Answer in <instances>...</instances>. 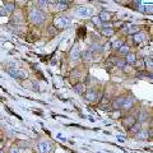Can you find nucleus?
I'll return each instance as SVG.
<instances>
[{"label": "nucleus", "instance_id": "f257e3e1", "mask_svg": "<svg viewBox=\"0 0 153 153\" xmlns=\"http://www.w3.org/2000/svg\"><path fill=\"white\" fill-rule=\"evenodd\" d=\"M45 19H46V14H45V12L42 9L40 8H34L31 10L29 13V20L34 24H42L45 22Z\"/></svg>", "mask_w": 153, "mask_h": 153}, {"label": "nucleus", "instance_id": "f03ea898", "mask_svg": "<svg viewBox=\"0 0 153 153\" xmlns=\"http://www.w3.org/2000/svg\"><path fill=\"white\" fill-rule=\"evenodd\" d=\"M69 24H70V19L68 17H59L54 20V27H56V28H65Z\"/></svg>", "mask_w": 153, "mask_h": 153}, {"label": "nucleus", "instance_id": "7ed1b4c3", "mask_svg": "<svg viewBox=\"0 0 153 153\" xmlns=\"http://www.w3.org/2000/svg\"><path fill=\"white\" fill-rule=\"evenodd\" d=\"M53 149H54V145L51 142L44 140V142H40V143H38V151L41 153H51Z\"/></svg>", "mask_w": 153, "mask_h": 153}, {"label": "nucleus", "instance_id": "20e7f679", "mask_svg": "<svg viewBox=\"0 0 153 153\" xmlns=\"http://www.w3.org/2000/svg\"><path fill=\"white\" fill-rule=\"evenodd\" d=\"M84 98L87 101H89V102H95V101H97V98H98V92H97V89H88L87 91V93L84 95Z\"/></svg>", "mask_w": 153, "mask_h": 153}, {"label": "nucleus", "instance_id": "39448f33", "mask_svg": "<svg viewBox=\"0 0 153 153\" xmlns=\"http://www.w3.org/2000/svg\"><path fill=\"white\" fill-rule=\"evenodd\" d=\"M134 103H135V100L133 98V97H125L124 103H123V107H121V109H124V110H130L131 107L134 106Z\"/></svg>", "mask_w": 153, "mask_h": 153}, {"label": "nucleus", "instance_id": "423d86ee", "mask_svg": "<svg viewBox=\"0 0 153 153\" xmlns=\"http://www.w3.org/2000/svg\"><path fill=\"white\" fill-rule=\"evenodd\" d=\"M89 14H91V10L88 8H84V6H79L75 9V15L78 17H88Z\"/></svg>", "mask_w": 153, "mask_h": 153}, {"label": "nucleus", "instance_id": "0eeeda50", "mask_svg": "<svg viewBox=\"0 0 153 153\" xmlns=\"http://www.w3.org/2000/svg\"><path fill=\"white\" fill-rule=\"evenodd\" d=\"M124 100H125V97H119V98L114 100V101H112V103H111V106H112V109H114L115 111H116V110H120L121 107H123Z\"/></svg>", "mask_w": 153, "mask_h": 153}, {"label": "nucleus", "instance_id": "6e6552de", "mask_svg": "<svg viewBox=\"0 0 153 153\" xmlns=\"http://www.w3.org/2000/svg\"><path fill=\"white\" fill-rule=\"evenodd\" d=\"M135 123H137V121H135V117L134 116H128L126 119H124V121H123L124 126L126 128V129H130V128L133 126Z\"/></svg>", "mask_w": 153, "mask_h": 153}, {"label": "nucleus", "instance_id": "1a4fd4ad", "mask_svg": "<svg viewBox=\"0 0 153 153\" xmlns=\"http://www.w3.org/2000/svg\"><path fill=\"white\" fill-rule=\"evenodd\" d=\"M70 59H72V61H76V60H79V59H81V53H79L78 47L72 48V51H70Z\"/></svg>", "mask_w": 153, "mask_h": 153}, {"label": "nucleus", "instance_id": "9d476101", "mask_svg": "<svg viewBox=\"0 0 153 153\" xmlns=\"http://www.w3.org/2000/svg\"><path fill=\"white\" fill-rule=\"evenodd\" d=\"M137 138H138V139H140V140H147V139L149 138V133H148V130H145V129L139 130L138 133H137Z\"/></svg>", "mask_w": 153, "mask_h": 153}, {"label": "nucleus", "instance_id": "9b49d317", "mask_svg": "<svg viewBox=\"0 0 153 153\" xmlns=\"http://www.w3.org/2000/svg\"><path fill=\"white\" fill-rule=\"evenodd\" d=\"M68 5H69V3L67 0H60V1L56 3V9L58 10H64V9L68 8Z\"/></svg>", "mask_w": 153, "mask_h": 153}, {"label": "nucleus", "instance_id": "f8f14e48", "mask_svg": "<svg viewBox=\"0 0 153 153\" xmlns=\"http://www.w3.org/2000/svg\"><path fill=\"white\" fill-rule=\"evenodd\" d=\"M148 117H149V114H148V111L143 110L140 114H139V117H138V120H139V123H144V121H147V120H148Z\"/></svg>", "mask_w": 153, "mask_h": 153}, {"label": "nucleus", "instance_id": "ddd939ff", "mask_svg": "<svg viewBox=\"0 0 153 153\" xmlns=\"http://www.w3.org/2000/svg\"><path fill=\"white\" fill-rule=\"evenodd\" d=\"M84 84L83 83H76V84L74 86V91L78 93V95H83L84 93Z\"/></svg>", "mask_w": 153, "mask_h": 153}, {"label": "nucleus", "instance_id": "4468645a", "mask_svg": "<svg viewBox=\"0 0 153 153\" xmlns=\"http://www.w3.org/2000/svg\"><path fill=\"white\" fill-rule=\"evenodd\" d=\"M125 61H126V64H134V62L137 61V56H135V54L129 53V54L126 55V59H125Z\"/></svg>", "mask_w": 153, "mask_h": 153}, {"label": "nucleus", "instance_id": "2eb2a0df", "mask_svg": "<svg viewBox=\"0 0 153 153\" xmlns=\"http://www.w3.org/2000/svg\"><path fill=\"white\" fill-rule=\"evenodd\" d=\"M82 58H83V59H84V60H86V61H92V60H93V56H92V53H91V51H89V50H86V51H84V53H83V54H82Z\"/></svg>", "mask_w": 153, "mask_h": 153}, {"label": "nucleus", "instance_id": "dca6fc26", "mask_svg": "<svg viewBox=\"0 0 153 153\" xmlns=\"http://www.w3.org/2000/svg\"><path fill=\"white\" fill-rule=\"evenodd\" d=\"M14 9H15L14 3H5V5H4V10H5V13H6V12H8V13H12Z\"/></svg>", "mask_w": 153, "mask_h": 153}, {"label": "nucleus", "instance_id": "f3484780", "mask_svg": "<svg viewBox=\"0 0 153 153\" xmlns=\"http://www.w3.org/2000/svg\"><path fill=\"white\" fill-rule=\"evenodd\" d=\"M123 45H124L123 40H121V38H117V40L112 41V44H111V46H112V48H120L121 46H123Z\"/></svg>", "mask_w": 153, "mask_h": 153}, {"label": "nucleus", "instance_id": "a211bd4d", "mask_svg": "<svg viewBox=\"0 0 153 153\" xmlns=\"http://www.w3.org/2000/svg\"><path fill=\"white\" fill-rule=\"evenodd\" d=\"M143 40H144V34H143V33L138 32V33L134 34V42H135V44H140Z\"/></svg>", "mask_w": 153, "mask_h": 153}, {"label": "nucleus", "instance_id": "6ab92c4d", "mask_svg": "<svg viewBox=\"0 0 153 153\" xmlns=\"http://www.w3.org/2000/svg\"><path fill=\"white\" fill-rule=\"evenodd\" d=\"M98 18H100V20H103V22H107V20H109V18H110V14L106 12V10H102Z\"/></svg>", "mask_w": 153, "mask_h": 153}, {"label": "nucleus", "instance_id": "aec40b11", "mask_svg": "<svg viewBox=\"0 0 153 153\" xmlns=\"http://www.w3.org/2000/svg\"><path fill=\"white\" fill-rule=\"evenodd\" d=\"M89 51H102V47H101V45H100V42H93L92 44V46H91V48H89Z\"/></svg>", "mask_w": 153, "mask_h": 153}, {"label": "nucleus", "instance_id": "412c9836", "mask_svg": "<svg viewBox=\"0 0 153 153\" xmlns=\"http://www.w3.org/2000/svg\"><path fill=\"white\" fill-rule=\"evenodd\" d=\"M119 54L120 55H128L129 54V46H128V45H123V46L119 48Z\"/></svg>", "mask_w": 153, "mask_h": 153}, {"label": "nucleus", "instance_id": "4be33fe9", "mask_svg": "<svg viewBox=\"0 0 153 153\" xmlns=\"http://www.w3.org/2000/svg\"><path fill=\"white\" fill-rule=\"evenodd\" d=\"M114 33H115V32H114L112 28H102V34H103V36H106V37L112 36Z\"/></svg>", "mask_w": 153, "mask_h": 153}, {"label": "nucleus", "instance_id": "5701e85b", "mask_svg": "<svg viewBox=\"0 0 153 153\" xmlns=\"http://www.w3.org/2000/svg\"><path fill=\"white\" fill-rule=\"evenodd\" d=\"M144 61H145V67H147V68L149 69V70H152V58L149 56V58L145 59Z\"/></svg>", "mask_w": 153, "mask_h": 153}, {"label": "nucleus", "instance_id": "b1692460", "mask_svg": "<svg viewBox=\"0 0 153 153\" xmlns=\"http://www.w3.org/2000/svg\"><path fill=\"white\" fill-rule=\"evenodd\" d=\"M129 130H131V131H135V133H138V131L139 130H140V124H138V123H135L134 125H133V126H131L130 128V129Z\"/></svg>", "mask_w": 153, "mask_h": 153}, {"label": "nucleus", "instance_id": "393cba45", "mask_svg": "<svg viewBox=\"0 0 153 153\" xmlns=\"http://www.w3.org/2000/svg\"><path fill=\"white\" fill-rule=\"evenodd\" d=\"M128 33H138V27L137 26H130L128 28Z\"/></svg>", "mask_w": 153, "mask_h": 153}, {"label": "nucleus", "instance_id": "a878e982", "mask_svg": "<svg viewBox=\"0 0 153 153\" xmlns=\"http://www.w3.org/2000/svg\"><path fill=\"white\" fill-rule=\"evenodd\" d=\"M116 65L119 68H125L128 64H126V61H125V60H116Z\"/></svg>", "mask_w": 153, "mask_h": 153}, {"label": "nucleus", "instance_id": "bb28decb", "mask_svg": "<svg viewBox=\"0 0 153 153\" xmlns=\"http://www.w3.org/2000/svg\"><path fill=\"white\" fill-rule=\"evenodd\" d=\"M9 74L12 76H15V78H18V70H15V69H9Z\"/></svg>", "mask_w": 153, "mask_h": 153}, {"label": "nucleus", "instance_id": "cd10ccee", "mask_svg": "<svg viewBox=\"0 0 153 153\" xmlns=\"http://www.w3.org/2000/svg\"><path fill=\"white\" fill-rule=\"evenodd\" d=\"M9 153H19V148L15 147V145H13V147L9 149Z\"/></svg>", "mask_w": 153, "mask_h": 153}, {"label": "nucleus", "instance_id": "c85d7f7f", "mask_svg": "<svg viewBox=\"0 0 153 153\" xmlns=\"http://www.w3.org/2000/svg\"><path fill=\"white\" fill-rule=\"evenodd\" d=\"M134 65L137 68H142V67H143V60H137V61L134 62Z\"/></svg>", "mask_w": 153, "mask_h": 153}, {"label": "nucleus", "instance_id": "c756f323", "mask_svg": "<svg viewBox=\"0 0 153 153\" xmlns=\"http://www.w3.org/2000/svg\"><path fill=\"white\" fill-rule=\"evenodd\" d=\"M48 3L45 1V0H41V1H38V6H41V8H44V6H47Z\"/></svg>", "mask_w": 153, "mask_h": 153}, {"label": "nucleus", "instance_id": "7c9ffc66", "mask_svg": "<svg viewBox=\"0 0 153 153\" xmlns=\"http://www.w3.org/2000/svg\"><path fill=\"white\" fill-rule=\"evenodd\" d=\"M120 115H121L120 110H116V111H114V115H112V117H114V119H116V117H120Z\"/></svg>", "mask_w": 153, "mask_h": 153}, {"label": "nucleus", "instance_id": "2f4dec72", "mask_svg": "<svg viewBox=\"0 0 153 153\" xmlns=\"http://www.w3.org/2000/svg\"><path fill=\"white\" fill-rule=\"evenodd\" d=\"M92 22L95 23V24H101V20H100L98 17H93V18H92Z\"/></svg>", "mask_w": 153, "mask_h": 153}, {"label": "nucleus", "instance_id": "473e14b6", "mask_svg": "<svg viewBox=\"0 0 153 153\" xmlns=\"http://www.w3.org/2000/svg\"><path fill=\"white\" fill-rule=\"evenodd\" d=\"M19 147H23V148L26 147V148H27V147H28V143H26V142H20V143H19ZM19 147H18V148H19Z\"/></svg>", "mask_w": 153, "mask_h": 153}, {"label": "nucleus", "instance_id": "72a5a7b5", "mask_svg": "<svg viewBox=\"0 0 153 153\" xmlns=\"http://www.w3.org/2000/svg\"><path fill=\"white\" fill-rule=\"evenodd\" d=\"M3 15H5V10L4 8H0V17H3Z\"/></svg>", "mask_w": 153, "mask_h": 153}, {"label": "nucleus", "instance_id": "f704fd0d", "mask_svg": "<svg viewBox=\"0 0 153 153\" xmlns=\"http://www.w3.org/2000/svg\"><path fill=\"white\" fill-rule=\"evenodd\" d=\"M48 32H50L51 34L55 33V27H50V28H48Z\"/></svg>", "mask_w": 153, "mask_h": 153}, {"label": "nucleus", "instance_id": "c9c22d12", "mask_svg": "<svg viewBox=\"0 0 153 153\" xmlns=\"http://www.w3.org/2000/svg\"><path fill=\"white\" fill-rule=\"evenodd\" d=\"M0 153H5V152L4 151H0Z\"/></svg>", "mask_w": 153, "mask_h": 153}]
</instances>
